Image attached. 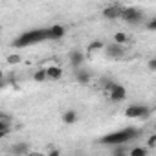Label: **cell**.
Listing matches in <instances>:
<instances>
[{"label": "cell", "mask_w": 156, "mask_h": 156, "mask_svg": "<svg viewBox=\"0 0 156 156\" xmlns=\"http://www.w3.org/2000/svg\"><path fill=\"white\" fill-rule=\"evenodd\" d=\"M46 39H50L48 28H46V30H30V31H24L22 35H19V37L13 41V46H15V48H26V46L37 44V42H41V41H46Z\"/></svg>", "instance_id": "obj_1"}, {"label": "cell", "mask_w": 156, "mask_h": 156, "mask_svg": "<svg viewBox=\"0 0 156 156\" xmlns=\"http://www.w3.org/2000/svg\"><path fill=\"white\" fill-rule=\"evenodd\" d=\"M138 136H140V130H138V129L129 127V129L116 130V132H110V134L103 136V140H101V141H103L105 145L119 147V145H123V143H127V141H130V140H134V138H138Z\"/></svg>", "instance_id": "obj_2"}, {"label": "cell", "mask_w": 156, "mask_h": 156, "mask_svg": "<svg viewBox=\"0 0 156 156\" xmlns=\"http://www.w3.org/2000/svg\"><path fill=\"white\" fill-rule=\"evenodd\" d=\"M121 19L129 24H140L143 20V13L138 8H123L121 11Z\"/></svg>", "instance_id": "obj_3"}, {"label": "cell", "mask_w": 156, "mask_h": 156, "mask_svg": "<svg viewBox=\"0 0 156 156\" xmlns=\"http://www.w3.org/2000/svg\"><path fill=\"white\" fill-rule=\"evenodd\" d=\"M125 116L127 118H140V119H143V118L149 116V108L143 107V105H130V107H127Z\"/></svg>", "instance_id": "obj_4"}, {"label": "cell", "mask_w": 156, "mask_h": 156, "mask_svg": "<svg viewBox=\"0 0 156 156\" xmlns=\"http://www.w3.org/2000/svg\"><path fill=\"white\" fill-rule=\"evenodd\" d=\"M105 53H107V57H110V59H121V57L125 55V50H123V46L112 42V44H107V46H105Z\"/></svg>", "instance_id": "obj_5"}, {"label": "cell", "mask_w": 156, "mask_h": 156, "mask_svg": "<svg viewBox=\"0 0 156 156\" xmlns=\"http://www.w3.org/2000/svg\"><path fill=\"white\" fill-rule=\"evenodd\" d=\"M108 98H110V101H114V103H119V101H123V99L127 98V88H125L123 85H118V83H116V87L110 90Z\"/></svg>", "instance_id": "obj_6"}, {"label": "cell", "mask_w": 156, "mask_h": 156, "mask_svg": "<svg viewBox=\"0 0 156 156\" xmlns=\"http://www.w3.org/2000/svg\"><path fill=\"white\" fill-rule=\"evenodd\" d=\"M83 62H85V53L81 50H73L70 53V64H72L73 70H79L83 66Z\"/></svg>", "instance_id": "obj_7"}, {"label": "cell", "mask_w": 156, "mask_h": 156, "mask_svg": "<svg viewBox=\"0 0 156 156\" xmlns=\"http://www.w3.org/2000/svg\"><path fill=\"white\" fill-rule=\"evenodd\" d=\"M121 11H123L121 6H108L103 9V17L107 20H116V19H121Z\"/></svg>", "instance_id": "obj_8"}, {"label": "cell", "mask_w": 156, "mask_h": 156, "mask_svg": "<svg viewBox=\"0 0 156 156\" xmlns=\"http://www.w3.org/2000/svg\"><path fill=\"white\" fill-rule=\"evenodd\" d=\"M30 143H26V141H19V143H15L13 147H11V152H13V156H28L30 154Z\"/></svg>", "instance_id": "obj_9"}, {"label": "cell", "mask_w": 156, "mask_h": 156, "mask_svg": "<svg viewBox=\"0 0 156 156\" xmlns=\"http://www.w3.org/2000/svg\"><path fill=\"white\" fill-rule=\"evenodd\" d=\"M48 31H50V39L51 41H59V39H62L66 35V28L61 26V24H55V26L48 28Z\"/></svg>", "instance_id": "obj_10"}, {"label": "cell", "mask_w": 156, "mask_h": 156, "mask_svg": "<svg viewBox=\"0 0 156 156\" xmlns=\"http://www.w3.org/2000/svg\"><path fill=\"white\" fill-rule=\"evenodd\" d=\"M73 75H75V81L79 83V85H88V83H90V79H92V75H90L87 70H83V68L75 70V72H73Z\"/></svg>", "instance_id": "obj_11"}, {"label": "cell", "mask_w": 156, "mask_h": 156, "mask_svg": "<svg viewBox=\"0 0 156 156\" xmlns=\"http://www.w3.org/2000/svg\"><path fill=\"white\" fill-rule=\"evenodd\" d=\"M77 119H79V116H77V112H75L73 108L62 112V123H66V125H73V123H77Z\"/></svg>", "instance_id": "obj_12"}, {"label": "cell", "mask_w": 156, "mask_h": 156, "mask_svg": "<svg viewBox=\"0 0 156 156\" xmlns=\"http://www.w3.org/2000/svg\"><path fill=\"white\" fill-rule=\"evenodd\" d=\"M46 72H48V79H53V81L61 79V75H62V70L59 66H48Z\"/></svg>", "instance_id": "obj_13"}, {"label": "cell", "mask_w": 156, "mask_h": 156, "mask_svg": "<svg viewBox=\"0 0 156 156\" xmlns=\"http://www.w3.org/2000/svg\"><path fill=\"white\" fill-rule=\"evenodd\" d=\"M33 79H35L37 83H42V81H46V79H48V72H46V68H41V70H37V72L33 73Z\"/></svg>", "instance_id": "obj_14"}, {"label": "cell", "mask_w": 156, "mask_h": 156, "mask_svg": "<svg viewBox=\"0 0 156 156\" xmlns=\"http://www.w3.org/2000/svg\"><path fill=\"white\" fill-rule=\"evenodd\" d=\"M147 149L145 147H132L130 149V152H129V156H147Z\"/></svg>", "instance_id": "obj_15"}, {"label": "cell", "mask_w": 156, "mask_h": 156, "mask_svg": "<svg viewBox=\"0 0 156 156\" xmlns=\"http://www.w3.org/2000/svg\"><path fill=\"white\" fill-rule=\"evenodd\" d=\"M127 41H129V37H127L123 31H118V33L114 35V42H116V44H119V46H123Z\"/></svg>", "instance_id": "obj_16"}, {"label": "cell", "mask_w": 156, "mask_h": 156, "mask_svg": "<svg viewBox=\"0 0 156 156\" xmlns=\"http://www.w3.org/2000/svg\"><path fill=\"white\" fill-rule=\"evenodd\" d=\"M103 48H105V46H103L101 41H94L92 44H88V55L94 53V51H99V50H103Z\"/></svg>", "instance_id": "obj_17"}, {"label": "cell", "mask_w": 156, "mask_h": 156, "mask_svg": "<svg viewBox=\"0 0 156 156\" xmlns=\"http://www.w3.org/2000/svg\"><path fill=\"white\" fill-rule=\"evenodd\" d=\"M112 156H129V152H127L123 147H114V151H112Z\"/></svg>", "instance_id": "obj_18"}, {"label": "cell", "mask_w": 156, "mask_h": 156, "mask_svg": "<svg viewBox=\"0 0 156 156\" xmlns=\"http://www.w3.org/2000/svg\"><path fill=\"white\" fill-rule=\"evenodd\" d=\"M147 147H149V149H152V147H156V132L149 136V140H147Z\"/></svg>", "instance_id": "obj_19"}, {"label": "cell", "mask_w": 156, "mask_h": 156, "mask_svg": "<svg viewBox=\"0 0 156 156\" xmlns=\"http://www.w3.org/2000/svg\"><path fill=\"white\" fill-rule=\"evenodd\" d=\"M8 62H9V64H17V62H20V57H19V55H9Z\"/></svg>", "instance_id": "obj_20"}, {"label": "cell", "mask_w": 156, "mask_h": 156, "mask_svg": "<svg viewBox=\"0 0 156 156\" xmlns=\"http://www.w3.org/2000/svg\"><path fill=\"white\" fill-rule=\"evenodd\" d=\"M149 70H152V72H156V57H152V59H149Z\"/></svg>", "instance_id": "obj_21"}, {"label": "cell", "mask_w": 156, "mask_h": 156, "mask_svg": "<svg viewBox=\"0 0 156 156\" xmlns=\"http://www.w3.org/2000/svg\"><path fill=\"white\" fill-rule=\"evenodd\" d=\"M48 156H61V151H59V149H51V151L48 152Z\"/></svg>", "instance_id": "obj_22"}, {"label": "cell", "mask_w": 156, "mask_h": 156, "mask_svg": "<svg viewBox=\"0 0 156 156\" xmlns=\"http://www.w3.org/2000/svg\"><path fill=\"white\" fill-rule=\"evenodd\" d=\"M147 28H149V30H156V17H154V19L147 24Z\"/></svg>", "instance_id": "obj_23"}, {"label": "cell", "mask_w": 156, "mask_h": 156, "mask_svg": "<svg viewBox=\"0 0 156 156\" xmlns=\"http://www.w3.org/2000/svg\"><path fill=\"white\" fill-rule=\"evenodd\" d=\"M28 156H41V154H28Z\"/></svg>", "instance_id": "obj_24"}, {"label": "cell", "mask_w": 156, "mask_h": 156, "mask_svg": "<svg viewBox=\"0 0 156 156\" xmlns=\"http://www.w3.org/2000/svg\"><path fill=\"white\" fill-rule=\"evenodd\" d=\"M154 132H156V121H154Z\"/></svg>", "instance_id": "obj_25"}]
</instances>
